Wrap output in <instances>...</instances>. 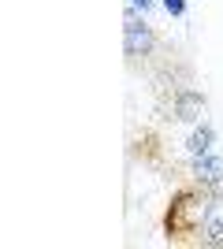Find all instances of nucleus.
Masks as SVG:
<instances>
[{"mask_svg": "<svg viewBox=\"0 0 223 249\" xmlns=\"http://www.w3.org/2000/svg\"><path fill=\"white\" fill-rule=\"evenodd\" d=\"M216 205H220V190L205 186L197 178L182 182L168 201V212H164V238L175 242V246H190V242H201L205 223L216 216Z\"/></svg>", "mask_w": 223, "mask_h": 249, "instance_id": "nucleus-1", "label": "nucleus"}, {"mask_svg": "<svg viewBox=\"0 0 223 249\" xmlns=\"http://www.w3.org/2000/svg\"><path fill=\"white\" fill-rule=\"evenodd\" d=\"M123 22H127L123 26V49H127V56H149V52L156 49V34L138 15V8H127V19Z\"/></svg>", "mask_w": 223, "mask_h": 249, "instance_id": "nucleus-2", "label": "nucleus"}, {"mask_svg": "<svg viewBox=\"0 0 223 249\" xmlns=\"http://www.w3.org/2000/svg\"><path fill=\"white\" fill-rule=\"evenodd\" d=\"M171 112H175V119H182V123H201L205 93L201 89H190V86L175 89V93H171Z\"/></svg>", "mask_w": 223, "mask_h": 249, "instance_id": "nucleus-3", "label": "nucleus"}, {"mask_svg": "<svg viewBox=\"0 0 223 249\" xmlns=\"http://www.w3.org/2000/svg\"><path fill=\"white\" fill-rule=\"evenodd\" d=\"M190 164H193V178H197V182L220 190V182H223V156L220 153H205V156H197V160H190Z\"/></svg>", "mask_w": 223, "mask_h": 249, "instance_id": "nucleus-4", "label": "nucleus"}, {"mask_svg": "<svg viewBox=\"0 0 223 249\" xmlns=\"http://www.w3.org/2000/svg\"><path fill=\"white\" fill-rule=\"evenodd\" d=\"M212 145H216V126L212 123H197V126H193V134L186 138V153H190V160L212 153Z\"/></svg>", "mask_w": 223, "mask_h": 249, "instance_id": "nucleus-5", "label": "nucleus"}, {"mask_svg": "<svg viewBox=\"0 0 223 249\" xmlns=\"http://www.w3.org/2000/svg\"><path fill=\"white\" fill-rule=\"evenodd\" d=\"M197 246H212V249H220V246H223V219H220V216H212L208 223H205L201 242H197Z\"/></svg>", "mask_w": 223, "mask_h": 249, "instance_id": "nucleus-6", "label": "nucleus"}, {"mask_svg": "<svg viewBox=\"0 0 223 249\" xmlns=\"http://www.w3.org/2000/svg\"><path fill=\"white\" fill-rule=\"evenodd\" d=\"M160 8L168 11L171 19H182L186 15V0H160Z\"/></svg>", "mask_w": 223, "mask_h": 249, "instance_id": "nucleus-7", "label": "nucleus"}, {"mask_svg": "<svg viewBox=\"0 0 223 249\" xmlns=\"http://www.w3.org/2000/svg\"><path fill=\"white\" fill-rule=\"evenodd\" d=\"M127 4H130V8H138L141 15H145V11H153V0H127Z\"/></svg>", "mask_w": 223, "mask_h": 249, "instance_id": "nucleus-8", "label": "nucleus"}]
</instances>
